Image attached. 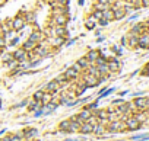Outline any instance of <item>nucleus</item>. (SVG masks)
I'll return each mask as SVG.
<instances>
[{"label":"nucleus","instance_id":"f257e3e1","mask_svg":"<svg viewBox=\"0 0 149 141\" xmlns=\"http://www.w3.org/2000/svg\"><path fill=\"white\" fill-rule=\"evenodd\" d=\"M25 26H26L25 15H24V13H19V15H16V16L13 18V21H12V31H15V32H19V31H22Z\"/></svg>","mask_w":149,"mask_h":141},{"label":"nucleus","instance_id":"f03ea898","mask_svg":"<svg viewBox=\"0 0 149 141\" xmlns=\"http://www.w3.org/2000/svg\"><path fill=\"white\" fill-rule=\"evenodd\" d=\"M32 52H34L37 57H40V58H45V57L53 55V52H51V47H44L42 44H37Z\"/></svg>","mask_w":149,"mask_h":141},{"label":"nucleus","instance_id":"7ed1b4c3","mask_svg":"<svg viewBox=\"0 0 149 141\" xmlns=\"http://www.w3.org/2000/svg\"><path fill=\"white\" fill-rule=\"evenodd\" d=\"M12 58L18 63H24V61H29V57H28V52L21 47V48H16L13 52H12Z\"/></svg>","mask_w":149,"mask_h":141},{"label":"nucleus","instance_id":"20e7f679","mask_svg":"<svg viewBox=\"0 0 149 141\" xmlns=\"http://www.w3.org/2000/svg\"><path fill=\"white\" fill-rule=\"evenodd\" d=\"M81 76H82V80L85 82V85H86L88 89L89 87H97L100 85V79H97L95 76H92L89 73H82Z\"/></svg>","mask_w":149,"mask_h":141},{"label":"nucleus","instance_id":"39448f33","mask_svg":"<svg viewBox=\"0 0 149 141\" xmlns=\"http://www.w3.org/2000/svg\"><path fill=\"white\" fill-rule=\"evenodd\" d=\"M48 42H50L48 47H51V48H57V47H61L63 44H66V38H61V36H56V35H53V36H48Z\"/></svg>","mask_w":149,"mask_h":141},{"label":"nucleus","instance_id":"423d86ee","mask_svg":"<svg viewBox=\"0 0 149 141\" xmlns=\"http://www.w3.org/2000/svg\"><path fill=\"white\" fill-rule=\"evenodd\" d=\"M60 85L56 82V80H51V82H48V83H45V86H44V92H47V93H57L58 90H60Z\"/></svg>","mask_w":149,"mask_h":141},{"label":"nucleus","instance_id":"0eeeda50","mask_svg":"<svg viewBox=\"0 0 149 141\" xmlns=\"http://www.w3.org/2000/svg\"><path fill=\"white\" fill-rule=\"evenodd\" d=\"M53 21H54V25L66 26L69 22V16H67V13H58V15H54Z\"/></svg>","mask_w":149,"mask_h":141},{"label":"nucleus","instance_id":"6e6552de","mask_svg":"<svg viewBox=\"0 0 149 141\" xmlns=\"http://www.w3.org/2000/svg\"><path fill=\"white\" fill-rule=\"evenodd\" d=\"M124 128H126V124L121 122V121H118V119L111 121V124H110V127H108V129H110L111 132H118V131H123Z\"/></svg>","mask_w":149,"mask_h":141},{"label":"nucleus","instance_id":"1a4fd4ad","mask_svg":"<svg viewBox=\"0 0 149 141\" xmlns=\"http://www.w3.org/2000/svg\"><path fill=\"white\" fill-rule=\"evenodd\" d=\"M53 32H54L56 36H61V38H67V35H69L67 28L66 26H60V25H54Z\"/></svg>","mask_w":149,"mask_h":141},{"label":"nucleus","instance_id":"9d476101","mask_svg":"<svg viewBox=\"0 0 149 141\" xmlns=\"http://www.w3.org/2000/svg\"><path fill=\"white\" fill-rule=\"evenodd\" d=\"M107 65H108V70H110V73H116L120 70V61L117 58H110L107 61Z\"/></svg>","mask_w":149,"mask_h":141},{"label":"nucleus","instance_id":"9b49d317","mask_svg":"<svg viewBox=\"0 0 149 141\" xmlns=\"http://www.w3.org/2000/svg\"><path fill=\"white\" fill-rule=\"evenodd\" d=\"M126 128H129V129H137L139 127H140V122L134 118V116H130V118H126Z\"/></svg>","mask_w":149,"mask_h":141},{"label":"nucleus","instance_id":"f8f14e48","mask_svg":"<svg viewBox=\"0 0 149 141\" xmlns=\"http://www.w3.org/2000/svg\"><path fill=\"white\" fill-rule=\"evenodd\" d=\"M28 39H31L32 42H35V44H40L42 39H44V35H42V32L41 31H32L31 32V35L28 36Z\"/></svg>","mask_w":149,"mask_h":141},{"label":"nucleus","instance_id":"ddd939ff","mask_svg":"<svg viewBox=\"0 0 149 141\" xmlns=\"http://www.w3.org/2000/svg\"><path fill=\"white\" fill-rule=\"evenodd\" d=\"M100 54H101V51H100V50H89V51L86 52V55H85V57H86V60H88L91 64H94V63H95V60L100 57Z\"/></svg>","mask_w":149,"mask_h":141},{"label":"nucleus","instance_id":"4468645a","mask_svg":"<svg viewBox=\"0 0 149 141\" xmlns=\"http://www.w3.org/2000/svg\"><path fill=\"white\" fill-rule=\"evenodd\" d=\"M92 115H94V112H92L91 109H88V108H84V109L78 113V116H79V119H81L82 122H86V121H88Z\"/></svg>","mask_w":149,"mask_h":141},{"label":"nucleus","instance_id":"2eb2a0df","mask_svg":"<svg viewBox=\"0 0 149 141\" xmlns=\"http://www.w3.org/2000/svg\"><path fill=\"white\" fill-rule=\"evenodd\" d=\"M140 48H149V34H140L139 35V44Z\"/></svg>","mask_w":149,"mask_h":141},{"label":"nucleus","instance_id":"dca6fc26","mask_svg":"<svg viewBox=\"0 0 149 141\" xmlns=\"http://www.w3.org/2000/svg\"><path fill=\"white\" fill-rule=\"evenodd\" d=\"M133 105L137 109H145V108H148V99L146 98H136L134 102H133Z\"/></svg>","mask_w":149,"mask_h":141},{"label":"nucleus","instance_id":"f3484780","mask_svg":"<svg viewBox=\"0 0 149 141\" xmlns=\"http://www.w3.org/2000/svg\"><path fill=\"white\" fill-rule=\"evenodd\" d=\"M63 73H64V76H66L69 80H76V79L79 77V73H78V72H74L72 67H69L66 72H63Z\"/></svg>","mask_w":149,"mask_h":141},{"label":"nucleus","instance_id":"a211bd4d","mask_svg":"<svg viewBox=\"0 0 149 141\" xmlns=\"http://www.w3.org/2000/svg\"><path fill=\"white\" fill-rule=\"evenodd\" d=\"M113 12H114V21L123 19L126 16V13H127L124 8H116V9H113Z\"/></svg>","mask_w":149,"mask_h":141},{"label":"nucleus","instance_id":"6ab92c4d","mask_svg":"<svg viewBox=\"0 0 149 141\" xmlns=\"http://www.w3.org/2000/svg\"><path fill=\"white\" fill-rule=\"evenodd\" d=\"M82 134H92V131H94V125L92 124H89V122H82V125H81V129H79Z\"/></svg>","mask_w":149,"mask_h":141},{"label":"nucleus","instance_id":"aec40b11","mask_svg":"<svg viewBox=\"0 0 149 141\" xmlns=\"http://www.w3.org/2000/svg\"><path fill=\"white\" fill-rule=\"evenodd\" d=\"M137 44H139V35L130 34V35H129V39H127V45H129L130 48H134V47H137Z\"/></svg>","mask_w":149,"mask_h":141},{"label":"nucleus","instance_id":"412c9836","mask_svg":"<svg viewBox=\"0 0 149 141\" xmlns=\"http://www.w3.org/2000/svg\"><path fill=\"white\" fill-rule=\"evenodd\" d=\"M58 129L61 132H70V119H64L58 124Z\"/></svg>","mask_w":149,"mask_h":141},{"label":"nucleus","instance_id":"4be33fe9","mask_svg":"<svg viewBox=\"0 0 149 141\" xmlns=\"http://www.w3.org/2000/svg\"><path fill=\"white\" fill-rule=\"evenodd\" d=\"M35 45H37L35 42H32L31 39H26V41L22 44V48H24L26 52H32V51H34V48H35Z\"/></svg>","mask_w":149,"mask_h":141},{"label":"nucleus","instance_id":"5701e85b","mask_svg":"<svg viewBox=\"0 0 149 141\" xmlns=\"http://www.w3.org/2000/svg\"><path fill=\"white\" fill-rule=\"evenodd\" d=\"M86 89H88V87H86L85 82L82 80V82H79L76 86H74V93H76V95H82V93H84Z\"/></svg>","mask_w":149,"mask_h":141},{"label":"nucleus","instance_id":"b1692460","mask_svg":"<svg viewBox=\"0 0 149 141\" xmlns=\"http://www.w3.org/2000/svg\"><path fill=\"white\" fill-rule=\"evenodd\" d=\"M102 18H104L105 21H108V22L114 21V12H113V9H105V10L102 12Z\"/></svg>","mask_w":149,"mask_h":141},{"label":"nucleus","instance_id":"393cba45","mask_svg":"<svg viewBox=\"0 0 149 141\" xmlns=\"http://www.w3.org/2000/svg\"><path fill=\"white\" fill-rule=\"evenodd\" d=\"M95 26H97L95 19H94L92 16H89V18L85 21V28H86V29H89V31H92V29H95Z\"/></svg>","mask_w":149,"mask_h":141},{"label":"nucleus","instance_id":"a878e982","mask_svg":"<svg viewBox=\"0 0 149 141\" xmlns=\"http://www.w3.org/2000/svg\"><path fill=\"white\" fill-rule=\"evenodd\" d=\"M143 29H145V23H139V25H134V26L132 28L130 34H133V35H140V34L143 32Z\"/></svg>","mask_w":149,"mask_h":141},{"label":"nucleus","instance_id":"bb28decb","mask_svg":"<svg viewBox=\"0 0 149 141\" xmlns=\"http://www.w3.org/2000/svg\"><path fill=\"white\" fill-rule=\"evenodd\" d=\"M76 63H78V64L82 67V70H84V72H85V70H86V68L91 65V63L86 60V57H81V58H78V61H76Z\"/></svg>","mask_w":149,"mask_h":141},{"label":"nucleus","instance_id":"cd10ccee","mask_svg":"<svg viewBox=\"0 0 149 141\" xmlns=\"http://www.w3.org/2000/svg\"><path fill=\"white\" fill-rule=\"evenodd\" d=\"M54 80H56V82H57V83H58L60 86H63V85H67V83H70V80H69V79H67V77L64 76V73L58 74V76H57V77H56Z\"/></svg>","mask_w":149,"mask_h":141},{"label":"nucleus","instance_id":"c85d7f7f","mask_svg":"<svg viewBox=\"0 0 149 141\" xmlns=\"http://www.w3.org/2000/svg\"><path fill=\"white\" fill-rule=\"evenodd\" d=\"M97 68H98V72H100L102 76H107V74H110V70H108V65H107V63L97 65Z\"/></svg>","mask_w":149,"mask_h":141},{"label":"nucleus","instance_id":"c756f323","mask_svg":"<svg viewBox=\"0 0 149 141\" xmlns=\"http://www.w3.org/2000/svg\"><path fill=\"white\" fill-rule=\"evenodd\" d=\"M48 102H51V93H47V92H44V95H42V99H41V105L44 106V105H47Z\"/></svg>","mask_w":149,"mask_h":141},{"label":"nucleus","instance_id":"7c9ffc66","mask_svg":"<svg viewBox=\"0 0 149 141\" xmlns=\"http://www.w3.org/2000/svg\"><path fill=\"white\" fill-rule=\"evenodd\" d=\"M94 134H97V135H101V134H104V127L101 125V124H95L94 125V131H92Z\"/></svg>","mask_w":149,"mask_h":141},{"label":"nucleus","instance_id":"2f4dec72","mask_svg":"<svg viewBox=\"0 0 149 141\" xmlns=\"http://www.w3.org/2000/svg\"><path fill=\"white\" fill-rule=\"evenodd\" d=\"M105 9H108V5H104V3H100V2H97V3H95V6H94V10L104 12Z\"/></svg>","mask_w":149,"mask_h":141},{"label":"nucleus","instance_id":"473e14b6","mask_svg":"<svg viewBox=\"0 0 149 141\" xmlns=\"http://www.w3.org/2000/svg\"><path fill=\"white\" fill-rule=\"evenodd\" d=\"M42 95H44V90H37V92L34 93V96H32V100H35V102H41Z\"/></svg>","mask_w":149,"mask_h":141},{"label":"nucleus","instance_id":"72a5a7b5","mask_svg":"<svg viewBox=\"0 0 149 141\" xmlns=\"http://www.w3.org/2000/svg\"><path fill=\"white\" fill-rule=\"evenodd\" d=\"M94 115H95V116H97L100 121H102V119H105V118H107V111H102V109H100V111H97Z\"/></svg>","mask_w":149,"mask_h":141},{"label":"nucleus","instance_id":"f704fd0d","mask_svg":"<svg viewBox=\"0 0 149 141\" xmlns=\"http://www.w3.org/2000/svg\"><path fill=\"white\" fill-rule=\"evenodd\" d=\"M40 108H41V103H40V102H35V100H32V102L29 103V106H28L29 111H37V109H40Z\"/></svg>","mask_w":149,"mask_h":141},{"label":"nucleus","instance_id":"c9c22d12","mask_svg":"<svg viewBox=\"0 0 149 141\" xmlns=\"http://www.w3.org/2000/svg\"><path fill=\"white\" fill-rule=\"evenodd\" d=\"M140 140H149V134H143V135H136L132 138V141H140Z\"/></svg>","mask_w":149,"mask_h":141},{"label":"nucleus","instance_id":"e433bc0d","mask_svg":"<svg viewBox=\"0 0 149 141\" xmlns=\"http://www.w3.org/2000/svg\"><path fill=\"white\" fill-rule=\"evenodd\" d=\"M72 68L74 70V72H78L79 74H82V73H84V70H82V67H81V65H79L78 63H73V64H72Z\"/></svg>","mask_w":149,"mask_h":141},{"label":"nucleus","instance_id":"4c0bfd02","mask_svg":"<svg viewBox=\"0 0 149 141\" xmlns=\"http://www.w3.org/2000/svg\"><path fill=\"white\" fill-rule=\"evenodd\" d=\"M92 18H94L95 21H100V19L102 18V12H100V10H94V13H92Z\"/></svg>","mask_w":149,"mask_h":141},{"label":"nucleus","instance_id":"58836bf2","mask_svg":"<svg viewBox=\"0 0 149 141\" xmlns=\"http://www.w3.org/2000/svg\"><path fill=\"white\" fill-rule=\"evenodd\" d=\"M13 58H12V54H3L2 55V61L3 63H9V61H12Z\"/></svg>","mask_w":149,"mask_h":141},{"label":"nucleus","instance_id":"ea45409f","mask_svg":"<svg viewBox=\"0 0 149 141\" xmlns=\"http://www.w3.org/2000/svg\"><path fill=\"white\" fill-rule=\"evenodd\" d=\"M8 45V41L5 39V36L2 35V32H0V48H5Z\"/></svg>","mask_w":149,"mask_h":141},{"label":"nucleus","instance_id":"a19ab883","mask_svg":"<svg viewBox=\"0 0 149 141\" xmlns=\"http://www.w3.org/2000/svg\"><path fill=\"white\" fill-rule=\"evenodd\" d=\"M134 118H136V119H137V121H139V122H140V124H142V122H145V121H146V115H145V113H139V115H136V116H134Z\"/></svg>","mask_w":149,"mask_h":141},{"label":"nucleus","instance_id":"79ce46f5","mask_svg":"<svg viewBox=\"0 0 149 141\" xmlns=\"http://www.w3.org/2000/svg\"><path fill=\"white\" fill-rule=\"evenodd\" d=\"M98 23H100V26H107V25H108V21H105L104 18H101V19L98 21Z\"/></svg>","mask_w":149,"mask_h":141},{"label":"nucleus","instance_id":"37998d69","mask_svg":"<svg viewBox=\"0 0 149 141\" xmlns=\"http://www.w3.org/2000/svg\"><path fill=\"white\" fill-rule=\"evenodd\" d=\"M18 42H19V38H18V36H15V38H13V39L10 41V47H13V45H16Z\"/></svg>","mask_w":149,"mask_h":141},{"label":"nucleus","instance_id":"c03bdc74","mask_svg":"<svg viewBox=\"0 0 149 141\" xmlns=\"http://www.w3.org/2000/svg\"><path fill=\"white\" fill-rule=\"evenodd\" d=\"M53 2H56V3H58V5H63V6L67 5V0H53Z\"/></svg>","mask_w":149,"mask_h":141},{"label":"nucleus","instance_id":"a18cd8bd","mask_svg":"<svg viewBox=\"0 0 149 141\" xmlns=\"http://www.w3.org/2000/svg\"><path fill=\"white\" fill-rule=\"evenodd\" d=\"M74 42H76V38H74V39H70V41H66V45L70 47V45H73Z\"/></svg>","mask_w":149,"mask_h":141},{"label":"nucleus","instance_id":"49530a36","mask_svg":"<svg viewBox=\"0 0 149 141\" xmlns=\"http://www.w3.org/2000/svg\"><path fill=\"white\" fill-rule=\"evenodd\" d=\"M142 6L148 8V6H149V0H142Z\"/></svg>","mask_w":149,"mask_h":141},{"label":"nucleus","instance_id":"de8ad7c7","mask_svg":"<svg viewBox=\"0 0 149 141\" xmlns=\"http://www.w3.org/2000/svg\"><path fill=\"white\" fill-rule=\"evenodd\" d=\"M100 3H104V5H110L111 3V0H98Z\"/></svg>","mask_w":149,"mask_h":141},{"label":"nucleus","instance_id":"09e8293b","mask_svg":"<svg viewBox=\"0 0 149 141\" xmlns=\"http://www.w3.org/2000/svg\"><path fill=\"white\" fill-rule=\"evenodd\" d=\"M113 103H114V105H121V103H123V100H121V99H117V100H114Z\"/></svg>","mask_w":149,"mask_h":141},{"label":"nucleus","instance_id":"8fccbe9b","mask_svg":"<svg viewBox=\"0 0 149 141\" xmlns=\"http://www.w3.org/2000/svg\"><path fill=\"white\" fill-rule=\"evenodd\" d=\"M121 44H123V45H126V44H127V39H126V36H123V38H121Z\"/></svg>","mask_w":149,"mask_h":141},{"label":"nucleus","instance_id":"3c124183","mask_svg":"<svg viewBox=\"0 0 149 141\" xmlns=\"http://www.w3.org/2000/svg\"><path fill=\"white\" fill-rule=\"evenodd\" d=\"M78 5L79 6H84L85 5V0H78Z\"/></svg>","mask_w":149,"mask_h":141},{"label":"nucleus","instance_id":"603ef678","mask_svg":"<svg viewBox=\"0 0 149 141\" xmlns=\"http://www.w3.org/2000/svg\"><path fill=\"white\" fill-rule=\"evenodd\" d=\"M143 74H146V76H149V68H145V70H143Z\"/></svg>","mask_w":149,"mask_h":141},{"label":"nucleus","instance_id":"864d4df0","mask_svg":"<svg viewBox=\"0 0 149 141\" xmlns=\"http://www.w3.org/2000/svg\"><path fill=\"white\" fill-rule=\"evenodd\" d=\"M145 26H148V28H149V19L146 21V25H145Z\"/></svg>","mask_w":149,"mask_h":141},{"label":"nucleus","instance_id":"5fc2aeb1","mask_svg":"<svg viewBox=\"0 0 149 141\" xmlns=\"http://www.w3.org/2000/svg\"><path fill=\"white\" fill-rule=\"evenodd\" d=\"M6 2V0H0V3H5Z\"/></svg>","mask_w":149,"mask_h":141},{"label":"nucleus","instance_id":"6e6d98bb","mask_svg":"<svg viewBox=\"0 0 149 141\" xmlns=\"http://www.w3.org/2000/svg\"><path fill=\"white\" fill-rule=\"evenodd\" d=\"M146 68H149V63H148V64H146Z\"/></svg>","mask_w":149,"mask_h":141},{"label":"nucleus","instance_id":"4d7b16f0","mask_svg":"<svg viewBox=\"0 0 149 141\" xmlns=\"http://www.w3.org/2000/svg\"><path fill=\"white\" fill-rule=\"evenodd\" d=\"M148 108H149V99H148Z\"/></svg>","mask_w":149,"mask_h":141},{"label":"nucleus","instance_id":"13d9d810","mask_svg":"<svg viewBox=\"0 0 149 141\" xmlns=\"http://www.w3.org/2000/svg\"><path fill=\"white\" fill-rule=\"evenodd\" d=\"M0 54H2V48H0Z\"/></svg>","mask_w":149,"mask_h":141}]
</instances>
